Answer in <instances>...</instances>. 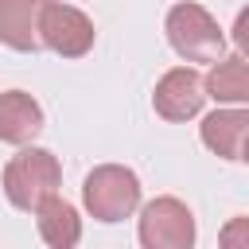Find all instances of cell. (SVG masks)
I'll list each match as a JSON object with an SVG mask.
<instances>
[{
    "instance_id": "6da1fadb",
    "label": "cell",
    "mask_w": 249,
    "mask_h": 249,
    "mask_svg": "<svg viewBox=\"0 0 249 249\" xmlns=\"http://www.w3.org/2000/svg\"><path fill=\"white\" fill-rule=\"evenodd\" d=\"M62 163L47 148H23L4 167V195L16 210H39L47 198L58 195Z\"/></svg>"
},
{
    "instance_id": "7a4b0ae2",
    "label": "cell",
    "mask_w": 249,
    "mask_h": 249,
    "mask_svg": "<svg viewBox=\"0 0 249 249\" xmlns=\"http://www.w3.org/2000/svg\"><path fill=\"white\" fill-rule=\"evenodd\" d=\"M167 43L179 58L187 62H222V51H226V35L218 27V19L202 8V4H175L167 12Z\"/></svg>"
},
{
    "instance_id": "3957f363",
    "label": "cell",
    "mask_w": 249,
    "mask_h": 249,
    "mask_svg": "<svg viewBox=\"0 0 249 249\" xmlns=\"http://www.w3.org/2000/svg\"><path fill=\"white\" fill-rule=\"evenodd\" d=\"M82 202L97 222H124L140 206V179L132 167L101 163L82 183Z\"/></svg>"
},
{
    "instance_id": "277c9868",
    "label": "cell",
    "mask_w": 249,
    "mask_h": 249,
    "mask_svg": "<svg viewBox=\"0 0 249 249\" xmlns=\"http://www.w3.org/2000/svg\"><path fill=\"white\" fill-rule=\"evenodd\" d=\"M140 249H195V214L187 202L160 195L140 210Z\"/></svg>"
},
{
    "instance_id": "5b68a950",
    "label": "cell",
    "mask_w": 249,
    "mask_h": 249,
    "mask_svg": "<svg viewBox=\"0 0 249 249\" xmlns=\"http://www.w3.org/2000/svg\"><path fill=\"white\" fill-rule=\"evenodd\" d=\"M43 47L62 54V58H82L93 47V19L62 0H47L43 4V23H39Z\"/></svg>"
},
{
    "instance_id": "8992f818",
    "label": "cell",
    "mask_w": 249,
    "mask_h": 249,
    "mask_svg": "<svg viewBox=\"0 0 249 249\" xmlns=\"http://www.w3.org/2000/svg\"><path fill=\"white\" fill-rule=\"evenodd\" d=\"M202 101H206V78L191 66L167 70L152 93V105L163 121H191V117H198Z\"/></svg>"
},
{
    "instance_id": "52a82bcc",
    "label": "cell",
    "mask_w": 249,
    "mask_h": 249,
    "mask_svg": "<svg viewBox=\"0 0 249 249\" xmlns=\"http://www.w3.org/2000/svg\"><path fill=\"white\" fill-rule=\"evenodd\" d=\"M43 4L47 0H0V43L12 51H39L43 35Z\"/></svg>"
},
{
    "instance_id": "ba28073f",
    "label": "cell",
    "mask_w": 249,
    "mask_h": 249,
    "mask_svg": "<svg viewBox=\"0 0 249 249\" xmlns=\"http://www.w3.org/2000/svg\"><path fill=\"white\" fill-rule=\"evenodd\" d=\"M198 136L218 160H241V148L249 140V109H214L210 117H202Z\"/></svg>"
},
{
    "instance_id": "9c48e42d",
    "label": "cell",
    "mask_w": 249,
    "mask_h": 249,
    "mask_svg": "<svg viewBox=\"0 0 249 249\" xmlns=\"http://www.w3.org/2000/svg\"><path fill=\"white\" fill-rule=\"evenodd\" d=\"M43 128V109L31 93L23 89H4L0 93V140L4 144H27Z\"/></svg>"
},
{
    "instance_id": "30bf717a",
    "label": "cell",
    "mask_w": 249,
    "mask_h": 249,
    "mask_svg": "<svg viewBox=\"0 0 249 249\" xmlns=\"http://www.w3.org/2000/svg\"><path fill=\"white\" fill-rule=\"evenodd\" d=\"M35 226H39V237L51 245V249H74L82 241V218L78 210L66 202V198H47L39 210H35Z\"/></svg>"
},
{
    "instance_id": "8fae6325",
    "label": "cell",
    "mask_w": 249,
    "mask_h": 249,
    "mask_svg": "<svg viewBox=\"0 0 249 249\" xmlns=\"http://www.w3.org/2000/svg\"><path fill=\"white\" fill-rule=\"evenodd\" d=\"M206 97L218 105H249V62L245 58H222L206 74Z\"/></svg>"
},
{
    "instance_id": "7c38bea8",
    "label": "cell",
    "mask_w": 249,
    "mask_h": 249,
    "mask_svg": "<svg viewBox=\"0 0 249 249\" xmlns=\"http://www.w3.org/2000/svg\"><path fill=\"white\" fill-rule=\"evenodd\" d=\"M218 249H249V218H245V214H237V218H230V222L222 226Z\"/></svg>"
},
{
    "instance_id": "4fadbf2b",
    "label": "cell",
    "mask_w": 249,
    "mask_h": 249,
    "mask_svg": "<svg viewBox=\"0 0 249 249\" xmlns=\"http://www.w3.org/2000/svg\"><path fill=\"white\" fill-rule=\"evenodd\" d=\"M233 43H237V51H241V58H249V4L237 12V19H233Z\"/></svg>"
},
{
    "instance_id": "5bb4252c",
    "label": "cell",
    "mask_w": 249,
    "mask_h": 249,
    "mask_svg": "<svg viewBox=\"0 0 249 249\" xmlns=\"http://www.w3.org/2000/svg\"><path fill=\"white\" fill-rule=\"evenodd\" d=\"M241 160H245V163H249V140H245V148H241Z\"/></svg>"
}]
</instances>
